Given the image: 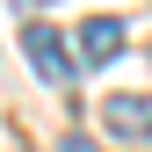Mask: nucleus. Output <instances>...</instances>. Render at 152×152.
I'll return each mask as SVG.
<instances>
[{
  "mask_svg": "<svg viewBox=\"0 0 152 152\" xmlns=\"http://www.w3.org/2000/svg\"><path fill=\"white\" fill-rule=\"evenodd\" d=\"M22 51H29V65L44 72L51 87H65V80H72V65H80V58H65V36L51 29V22H29V29H22Z\"/></svg>",
  "mask_w": 152,
  "mask_h": 152,
  "instance_id": "1",
  "label": "nucleus"
},
{
  "mask_svg": "<svg viewBox=\"0 0 152 152\" xmlns=\"http://www.w3.org/2000/svg\"><path fill=\"white\" fill-rule=\"evenodd\" d=\"M123 44H130V29L116 22V15L80 22V65H109V58H123Z\"/></svg>",
  "mask_w": 152,
  "mask_h": 152,
  "instance_id": "2",
  "label": "nucleus"
},
{
  "mask_svg": "<svg viewBox=\"0 0 152 152\" xmlns=\"http://www.w3.org/2000/svg\"><path fill=\"white\" fill-rule=\"evenodd\" d=\"M102 116H109L116 138H145V130H152V102H145V94H109Z\"/></svg>",
  "mask_w": 152,
  "mask_h": 152,
  "instance_id": "3",
  "label": "nucleus"
},
{
  "mask_svg": "<svg viewBox=\"0 0 152 152\" xmlns=\"http://www.w3.org/2000/svg\"><path fill=\"white\" fill-rule=\"evenodd\" d=\"M58 152H102V145H94V138H80V130H72V138H65Z\"/></svg>",
  "mask_w": 152,
  "mask_h": 152,
  "instance_id": "4",
  "label": "nucleus"
},
{
  "mask_svg": "<svg viewBox=\"0 0 152 152\" xmlns=\"http://www.w3.org/2000/svg\"><path fill=\"white\" fill-rule=\"evenodd\" d=\"M22 7H51V0H22Z\"/></svg>",
  "mask_w": 152,
  "mask_h": 152,
  "instance_id": "5",
  "label": "nucleus"
}]
</instances>
